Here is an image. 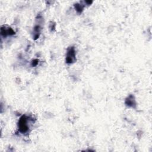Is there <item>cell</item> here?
<instances>
[{"instance_id": "6", "label": "cell", "mask_w": 152, "mask_h": 152, "mask_svg": "<svg viewBox=\"0 0 152 152\" xmlns=\"http://www.w3.org/2000/svg\"><path fill=\"white\" fill-rule=\"evenodd\" d=\"M38 62H39V60L37 59H35L33 60V61L31 62V65H32V66H36V65L38 64Z\"/></svg>"}, {"instance_id": "1", "label": "cell", "mask_w": 152, "mask_h": 152, "mask_svg": "<svg viewBox=\"0 0 152 152\" xmlns=\"http://www.w3.org/2000/svg\"><path fill=\"white\" fill-rule=\"evenodd\" d=\"M31 118L27 115H23L19 119L18 122V130L20 134H26L29 131L30 129V122Z\"/></svg>"}, {"instance_id": "5", "label": "cell", "mask_w": 152, "mask_h": 152, "mask_svg": "<svg viewBox=\"0 0 152 152\" xmlns=\"http://www.w3.org/2000/svg\"><path fill=\"white\" fill-rule=\"evenodd\" d=\"M74 7H75V10L79 12V13H81L83 10V8H84V6H83V5L81 4H76L74 5Z\"/></svg>"}, {"instance_id": "4", "label": "cell", "mask_w": 152, "mask_h": 152, "mask_svg": "<svg viewBox=\"0 0 152 152\" xmlns=\"http://www.w3.org/2000/svg\"><path fill=\"white\" fill-rule=\"evenodd\" d=\"M125 104L130 107L135 108L136 106V102L134 96L129 95L125 100Z\"/></svg>"}, {"instance_id": "3", "label": "cell", "mask_w": 152, "mask_h": 152, "mask_svg": "<svg viewBox=\"0 0 152 152\" xmlns=\"http://www.w3.org/2000/svg\"><path fill=\"white\" fill-rule=\"evenodd\" d=\"M1 34L4 37H7L8 36H12L15 34L14 30L10 27H6L2 26L1 28Z\"/></svg>"}, {"instance_id": "2", "label": "cell", "mask_w": 152, "mask_h": 152, "mask_svg": "<svg viewBox=\"0 0 152 152\" xmlns=\"http://www.w3.org/2000/svg\"><path fill=\"white\" fill-rule=\"evenodd\" d=\"M75 56L76 52L75 48L74 47L69 48L66 52V62L67 64H72L75 61Z\"/></svg>"}]
</instances>
